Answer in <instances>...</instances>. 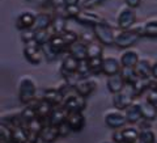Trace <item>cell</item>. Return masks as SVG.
Instances as JSON below:
<instances>
[{
	"mask_svg": "<svg viewBox=\"0 0 157 143\" xmlns=\"http://www.w3.org/2000/svg\"><path fill=\"white\" fill-rule=\"evenodd\" d=\"M37 93V84L34 77L30 75H25L20 79L18 83V97L24 104H29L34 100Z\"/></svg>",
	"mask_w": 157,
	"mask_h": 143,
	"instance_id": "cell-1",
	"label": "cell"
},
{
	"mask_svg": "<svg viewBox=\"0 0 157 143\" xmlns=\"http://www.w3.org/2000/svg\"><path fill=\"white\" fill-rule=\"evenodd\" d=\"M93 34L97 38V41L101 45L105 46H113L114 45V39H115V33L113 30V28L107 24L105 20L100 24H96L94 26H92Z\"/></svg>",
	"mask_w": 157,
	"mask_h": 143,
	"instance_id": "cell-2",
	"label": "cell"
},
{
	"mask_svg": "<svg viewBox=\"0 0 157 143\" xmlns=\"http://www.w3.org/2000/svg\"><path fill=\"white\" fill-rule=\"evenodd\" d=\"M62 105L66 108L67 112H82L85 109V97L80 96L75 91L67 92L63 97Z\"/></svg>",
	"mask_w": 157,
	"mask_h": 143,
	"instance_id": "cell-3",
	"label": "cell"
},
{
	"mask_svg": "<svg viewBox=\"0 0 157 143\" xmlns=\"http://www.w3.org/2000/svg\"><path fill=\"white\" fill-rule=\"evenodd\" d=\"M135 98L136 97L131 89V85L126 84V87L121 92H118L113 96V105L118 110H124L127 106H130L135 101Z\"/></svg>",
	"mask_w": 157,
	"mask_h": 143,
	"instance_id": "cell-4",
	"label": "cell"
},
{
	"mask_svg": "<svg viewBox=\"0 0 157 143\" xmlns=\"http://www.w3.org/2000/svg\"><path fill=\"white\" fill-rule=\"evenodd\" d=\"M141 36L134 29H127V30H122L118 34H115L114 39V45L121 47V49H130L131 46H134L135 43L139 41V38Z\"/></svg>",
	"mask_w": 157,
	"mask_h": 143,
	"instance_id": "cell-5",
	"label": "cell"
},
{
	"mask_svg": "<svg viewBox=\"0 0 157 143\" xmlns=\"http://www.w3.org/2000/svg\"><path fill=\"white\" fill-rule=\"evenodd\" d=\"M105 120V124L107 127H110L113 130H118V129H122L127 125V120H126V116H124V112L123 110H107L106 114L104 117Z\"/></svg>",
	"mask_w": 157,
	"mask_h": 143,
	"instance_id": "cell-6",
	"label": "cell"
},
{
	"mask_svg": "<svg viewBox=\"0 0 157 143\" xmlns=\"http://www.w3.org/2000/svg\"><path fill=\"white\" fill-rule=\"evenodd\" d=\"M24 57L26 58V61L32 65H38L42 62L43 59V53L42 49L38 43L34 41L25 42V47H24Z\"/></svg>",
	"mask_w": 157,
	"mask_h": 143,
	"instance_id": "cell-7",
	"label": "cell"
},
{
	"mask_svg": "<svg viewBox=\"0 0 157 143\" xmlns=\"http://www.w3.org/2000/svg\"><path fill=\"white\" fill-rule=\"evenodd\" d=\"M135 22H136V14L134 12V9L127 6L122 8L117 17L118 28L122 29V30H127V29H131L134 26Z\"/></svg>",
	"mask_w": 157,
	"mask_h": 143,
	"instance_id": "cell-8",
	"label": "cell"
},
{
	"mask_svg": "<svg viewBox=\"0 0 157 143\" xmlns=\"http://www.w3.org/2000/svg\"><path fill=\"white\" fill-rule=\"evenodd\" d=\"M96 88H97V83L94 80H92L90 76H89V77L77 79V81L73 84L72 89L82 97H88L96 91Z\"/></svg>",
	"mask_w": 157,
	"mask_h": 143,
	"instance_id": "cell-9",
	"label": "cell"
},
{
	"mask_svg": "<svg viewBox=\"0 0 157 143\" xmlns=\"http://www.w3.org/2000/svg\"><path fill=\"white\" fill-rule=\"evenodd\" d=\"M66 121L70 125L72 133L81 131L85 126V117L82 114V112H68Z\"/></svg>",
	"mask_w": 157,
	"mask_h": 143,
	"instance_id": "cell-10",
	"label": "cell"
},
{
	"mask_svg": "<svg viewBox=\"0 0 157 143\" xmlns=\"http://www.w3.org/2000/svg\"><path fill=\"white\" fill-rule=\"evenodd\" d=\"M122 68V65L119 59L115 57H105L102 58V73H105L106 76H111L115 73H119Z\"/></svg>",
	"mask_w": 157,
	"mask_h": 143,
	"instance_id": "cell-11",
	"label": "cell"
},
{
	"mask_svg": "<svg viewBox=\"0 0 157 143\" xmlns=\"http://www.w3.org/2000/svg\"><path fill=\"white\" fill-rule=\"evenodd\" d=\"M67 114H68V112L66 110V108L63 105H55V106H52V110H51L50 116H48L45 124L58 126L59 124H62V122L66 121Z\"/></svg>",
	"mask_w": 157,
	"mask_h": 143,
	"instance_id": "cell-12",
	"label": "cell"
},
{
	"mask_svg": "<svg viewBox=\"0 0 157 143\" xmlns=\"http://www.w3.org/2000/svg\"><path fill=\"white\" fill-rule=\"evenodd\" d=\"M68 54L71 57H73L77 61H84V59H88V53H86V43H84L80 39H77L76 42L71 43L67 49Z\"/></svg>",
	"mask_w": 157,
	"mask_h": 143,
	"instance_id": "cell-13",
	"label": "cell"
},
{
	"mask_svg": "<svg viewBox=\"0 0 157 143\" xmlns=\"http://www.w3.org/2000/svg\"><path fill=\"white\" fill-rule=\"evenodd\" d=\"M124 116H126V120H127V124H131V125H135V124H139V122L143 120L141 117V112H140V106H139V102H132L130 106H127L124 109Z\"/></svg>",
	"mask_w": 157,
	"mask_h": 143,
	"instance_id": "cell-14",
	"label": "cell"
},
{
	"mask_svg": "<svg viewBox=\"0 0 157 143\" xmlns=\"http://www.w3.org/2000/svg\"><path fill=\"white\" fill-rule=\"evenodd\" d=\"M77 66H78V61L68 54V55L64 59H63V62H62V65H60V72H62V75L64 76V77L71 76V75H75L76 71H77Z\"/></svg>",
	"mask_w": 157,
	"mask_h": 143,
	"instance_id": "cell-15",
	"label": "cell"
},
{
	"mask_svg": "<svg viewBox=\"0 0 157 143\" xmlns=\"http://www.w3.org/2000/svg\"><path fill=\"white\" fill-rule=\"evenodd\" d=\"M75 20L77 22L82 24V25H89V26H94L96 24H100L104 21V18L101 16H98L97 13H92V12H86V11H81Z\"/></svg>",
	"mask_w": 157,
	"mask_h": 143,
	"instance_id": "cell-16",
	"label": "cell"
},
{
	"mask_svg": "<svg viewBox=\"0 0 157 143\" xmlns=\"http://www.w3.org/2000/svg\"><path fill=\"white\" fill-rule=\"evenodd\" d=\"M106 87H107V91H109L110 93L115 95V93L121 92L126 87V83H124V80L122 79V76L119 75V73H115V75L107 76Z\"/></svg>",
	"mask_w": 157,
	"mask_h": 143,
	"instance_id": "cell-17",
	"label": "cell"
},
{
	"mask_svg": "<svg viewBox=\"0 0 157 143\" xmlns=\"http://www.w3.org/2000/svg\"><path fill=\"white\" fill-rule=\"evenodd\" d=\"M34 20H36V13L25 11L22 12L16 20V26L20 30H25V29H32L34 25Z\"/></svg>",
	"mask_w": 157,
	"mask_h": 143,
	"instance_id": "cell-18",
	"label": "cell"
},
{
	"mask_svg": "<svg viewBox=\"0 0 157 143\" xmlns=\"http://www.w3.org/2000/svg\"><path fill=\"white\" fill-rule=\"evenodd\" d=\"M140 106V112H141V117L145 121H155L157 118V108L155 105H152L151 102H148L147 100H143L139 102Z\"/></svg>",
	"mask_w": 157,
	"mask_h": 143,
	"instance_id": "cell-19",
	"label": "cell"
},
{
	"mask_svg": "<svg viewBox=\"0 0 157 143\" xmlns=\"http://www.w3.org/2000/svg\"><path fill=\"white\" fill-rule=\"evenodd\" d=\"M136 30L140 36H147V37H157V20H151V21L139 25L137 28H131Z\"/></svg>",
	"mask_w": 157,
	"mask_h": 143,
	"instance_id": "cell-20",
	"label": "cell"
},
{
	"mask_svg": "<svg viewBox=\"0 0 157 143\" xmlns=\"http://www.w3.org/2000/svg\"><path fill=\"white\" fill-rule=\"evenodd\" d=\"M52 106L48 101L43 100V98H41L39 101H37L36 104H34V108H36V113H37V117L41 118L42 121H45L48 118V116H50V113L52 110Z\"/></svg>",
	"mask_w": 157,
	"mask_h": 143,
	"instance_id": "cell-21",
	"label": "cell"
},
{
	"mask_svg": "<svg viewBox=\"0 0 157 143\" xmlns=\"http://www.w3.org/2000/svg\"><path fill=\"white\" fill-rule=\"evenodd\" d=\"M139 59H140V57H139V54H137V51H135V50H126V51L122 53V55L119 58V62H121L122 67L134 68Z\"/></svg>",
	"mask_w": 157,
	"mask_h": 143,
	"instance_id": "cell-22",
	"label": "cell"
},
{
	"mask_svg": "<svg viewBox=\"0 0 157 143\" xmlns=\"http://www.w3.org/2000/svg\"><path fill=\"white\" fill-rule=\"evenodd\" d=\"M137 77H151L152 76V65L148 59H139L134 67Z\"/></svg>",
	"mask_w": 157,
	"mask_h": 143,
	"instance_id": "cell-23",
	"label": "cell"
},
{
	"mask_svg": "<svg viewBox=\"0 0 157 143\" xmlns=\"http://www.w3.org/2000/svg\"><path fill=\"white\" fill-rule=\"evenodd\" d=\"M63 97H64V95L59 91V88H55V89H46L45 92H43L42 95V98L43 100L48 101L51 105H62L63 102Z\"/></svg>",
	"mask_w": 157,
	"mask_h": 143,
	"instance_id": "cell-24",
	"label": "cell"
},
{
	"mask_svg": "<svg viewBox=\"0 0 157 143\" xmlns=\"http://www.w3.org/2000/svg\"><path fill=\"white\" fill-rule=\"evenodd\" d=\"M38 137L41 138V139H43V141H47V142L52 143L54 141H56V138H59L58 127L54 126V125H50V124H45Z\"/></svg>",
	"mask_w": 157,
	"mask_h": 143,
	"instance_id": "cell-25",
	"label": "cell"
},
{
	"mask_svg": "<svg viewBox=\"0 0 157 143\" xmlns=\"http://www.w3.org/2000/svg\"><path fill=\"white\" fill-rule=\"evenodd\" d=\"M29 139V133L24 126H13L11 129V142L25 143Z\"/></svg>",
	"mask_w": 157,
	"mask_h": 143,
	"instance_id": "cell-26",
	"label": "cell"
},
{
	"mask_svg": "<svg viewBox=\"0 0 157 143\" xmlns=\"http://www.w3.org/2000/svg\"><path fill=\"white\" fill-rule=\"evenodd\" d=\"M52 16L50 13H38L36 14V20H34V30H39V29H48L51 26Z\"/></svg>",
	"mask_w": 157,
	"mask_h": 143,
	"instance_id": "cell-27",
	"label": "cell"
},
{
	"mask_svg": "<svg viewBox=\"0 0 157 143\" xmlns=\"http://www.w3.org/2000/svg\"><path fill=\"white\" fill-rule=\"evenodd\" d=\"M121 131H122V135H123V142L135 143L136 139L139 138L140 129L139 127H135V126H124L121 129Z\"/></svg>",
	"mask_w": 157,
	"mask_h": 143,
	"instance_id": "cell-28",
	"label": "cell"
},
{
	"mask_svg": "<svg viewBox=\"0 0 157 143\" xmlns=\"http://www.w3.org/2000/svg\"><path fill=\"white\" fill-rule=\"evenodd\" d=\"M52 36H54V33L51 30V28L39 29V30H36V33H34V41H36L39 46H42L50 41Z\"/></svg>",
	"mask_w": 157,
	"mask_h": 143,
	"instance_id": "cell-29",
	"label": "cell"
},
{
	"mask_svg": "<svg viewBox=\"0 0 157 143\" xmlns=\"http://www.w3.org/2000/svg\"><path fill=\"white\" fill-rule=\"evenodd\" d=\"M67 22H66V17H63L62 14H58L56 17H52V22H51V30L54 34H60L66 30Z\"/></svg>",
	"mask_w": 157,
	"mask_h": 143,
	"instance_id": "cell-30",
	"label": "cell"
},
{
	"mask_svg": "<svg viewBox=\"0 0 157 143\" xmlns=\"http://www.w3.org/2000/svg\"><path fill=\"white\" fill-rule=\"evenodd\" d=\"M86 53H88V59L90 58H100L104 54V49L100 42H94L92 41L86 45Z\"/></svg>",
	"mask_w": 157,
	"mask_h": 143,
	"instance_id": "cell-31",
	"label": "cell"
},
{
	"mask_svg": "<svg viewBox=\"0 0 157 143\" xmlns=\"http://www.w3.org/2000/svg\"><path fill=\"white\" fill-rule=\"evenodd\" d=\"M48 43H50L51 47H52L58 54H60V53H63V51H66L67 49H68L67 43L63 41V38H62L60 34H54V36L51 37V39L48 41Z\"/></svg>",
	"mask_w": 157,
	"mask_h": 143,
	"instance_id": "cell-32",
	"label": "cell"
},
{
	"mask_svg": "<svg viewBox=\"0 0 157 143\" xmlns=\"http://www.w3.org/2000/svg\"><path fill=\"white\" fill-rule=\"evenodd\" d=\"M119 75L122 76V79L124 80V83L127 85H131L134 84L137 79V75L135 73L134 68H130V67H122L121 71H119Z\"/></svg>",
	"mask_w": 157,
	"mask_h": 143,
	"instance_id": "cell-33",
	"label": "cell"
},
{
	"mask_svg": "<svg viewBox=\"0 0 157 143\" xmlns=\"http://www.w3.org/2000/svg\"><path fill=\"white\" fill-rule=\"evenodd\" d=\"M140 142L143 143H156V135L153 130L148 127V129H141L139 133V138H137Z\"/></svg>",
	"mask_w": 157,
	"mask_h": 143,
	"instance_id": "cell-34",
	"label": "cell"
},
{
	"mask_svg": "<svg viewBox=\"0 0 157 143\" xmlns=\"http://www.w3.org/2000/svg\"><path fill=\"white\" fill-rule=\"evenodd\" d=\"M102 58H90L88 59V65H89L92 75H97V73H102Z\"/></svg>",
	"mask_w": 157,
	"mask_h": 143,
	"instance_id": "cell-35",
	"label": "cell"
},
{
	"mask_svg": "<svg viewBox=\"0 0 157 143\" xmlns=\"http://www.w3.org/2000/svg\"><path fill=\"white\" fill-rule=\"evenodd\" d=\"M77 76L78 77H89L92 76L89 65H88V59H84V61H78V66H77Z\"/></svg>",
	"mask_w": 157,
	"mask_h": 143,
	"instance_id": "cell-36",
	"label": "cell"
},
{
	"mask_svg": "<svg viewBox=\"0 0 157 143\" xmlns=\"http://www.w3.org/2000/svg\"><path fill=\"white\" fill-rule=\"evenodd\" d=\"M41 49H42V53H43V58L45 59H47L48 62H51V61H55L56 59V57L59 55V54L54 50V49L51 47V45L50 43H45V45H42L41 46Z\"/></svg>",
	"mask_w": 157,
	"mask_h": 143,
	"instance_id": "cell-37",
	"label": "cell"
},
{
	"mask_svg": "<svg viewBox=\"0 0 157 143\" xmlns=\"http://www.w3.org/2000/svg\"><path fill=\"white\" fill-rule=\"evenodd\" d=\"M20 117H21V120L25 121V122H29V121H32L33 118H36L37 113H36V108H34V105L26 106L25 109L21 112V116H20Z\"/></svg>",
	"mask_w": 157,
	"mask_h": 143,
	"instance_id": "cell-38",
	"label": "cell"
},
{
	"mask_svg": "<svg viewBox=\"0 0 157 143\" xmlns=\"http://www.w3.org/2000/svg\"><path fill=\"white\" fill-rule=\"evenodd\" d=\"M60 36H62V38H63V41L67 43V46H70L71 43L76 42L77 39H78L77 33L72 32V30H68V29H66V30L63 32V33H60Z\"/></svg>",
	"mask_w": 157,
	"mask_h": 143,
	"instance_id": "cell-39",
	"label": "cell"
},
{
	"mask_svg": "<svg viewBox=\"0 0 157 143\" xmlns=\"http://www.w3.org/2000/svg\"><path fill=\"white\" fill-rule=\"evenodd\" d=\"M144 95H145V100L157 108V88L149 87L148 89L144 92Z\"/></svg>",
	"mask_w": 157,
	"mask_h": 143,
	"instance_id": "cell-40",
	"label": "cell"
},
{
	"mask_svg": "<svg viewBox=\"0 0 157 143\" xmlns=\"http://www.w3.org/2000/svg\"><path fill=\"white\" fill-rule=\"evenodd\" d=\"M81 11H82V8L80 7V4H77V6H67V7H64V13H66V16H68V17L76 18Z\"/></svg>",
	"mask_w": 157,
	"mask_h": 143,
	"instance_id": "cell-41",
	"label": "cell"
},
{
	"mask_svg": "<svg viewBox=\"0 0 157 143\" xmlns=\"http://www.w3.org/2000/svg\"><path fill=\"white\" fill-rule=\"evenodd\" d=\"M56 127H58V134H59V137H62V138H66V137H68L72 133L70 125L67 124V121L62 122V124H59Z\"/></svg>",
	"mask_w": 157,
	"mask_h": 143,
	"instance_id": "cell-42",
	"label": "cell"
},
{
	"mask_svg": "<svg viewBox=\"0 0 157 143\" xmlns=\"http://www.w3.org/2000/svg\"><path fill=\"white\" fill-rule=\"evenodd\" d=\"M105 2H106V0H82L81 4H80V7L82 9H92L94 7L101 6V4L105 3Z\"/></svg>",
	"mask_w": 157,
	"mask_h": 143,
	"instance_id": "cell-43",
	"label": "cell"
},
{
	"mask_svg": "<svg viewBox=\"0 0 157 143\" xmlns=\"http://www.w3.org/2000/svg\"><path fill=\"white\" fill-rule=\"evenodd\" d=\"M21 38L24 42H29V41H33L34 39V33L36 30L32 28V29H25V30H21Z\"/></svg>",
	"mask_w": 157,
	"mask_h": 143,
	"instance_id": "cell-44",
	"label": "cell"
},
{
	"mask_svg": "<svg viewBox=\"0 0 157 143\" xmlns=\"http://www.w3.org/2000/svg\"><path fill=\"white\" fill-rule=\"evenodd\" d=\"M111 141L114 143H122L123 142V135H122L121 129L114 130V133H113V135H111Z\"/></svg>",
	"mask_w": 157,
	"mask_h": 143,
	"instance_id": "cell-45",
	"label": "cell"
},
{
	"mask_svg": "<svg viewBox=\"0 0 157 143\" xmlns=\"http://www.w3.org/2000/svg\"><path fill=\"white\" fill-rule=\"evenodd\" d=\"M126 2V6L127 7H130V8H137L140 6V3H141V0H124Z\"/></svg>",
	"mask_w": 157,
	"mask_h": 143,
	"instance_id": "cell-46",
	"label": "cell"
},
{
	"mask_svg": "<svg viewBox=\"0 0 157 143\" xmlns=\"http://www.w3.org/2000/svg\"><path fill=\"white\" fill-rule=\"evenodd\" d=\"M62 3L64 4V7H67V6H77V4H80V0H62Z\"/></svg>",
	"mask_w": 157,
	"mask_h": 143,
	"instance_id": "cell-47",
	"label": "cell"
},
{
	"mask_svg": "<svg viewBox=\"0 0 157 143\" xmlns=\"http://www.w3.org/2000/svg\"><path fill=\"white\" fill-rule=\"evenodd\" d=\"M152 77H153V79H157V63L152 65Z\"/></svg>",
	"mask_w": 157,
	"mask_h": 143,
	"instance_id": "cell-48",
	"label": "cell"
},
{
	"mask_svg": "<svg viewBox=\"0 0 157 143\" xmlns=\"http://www.w3.org/2000/svg\"><path fill=\"white\" fill-rule=\"evenodd\" d=\"M36 143H50V142H47V141H43V139H41V138H37V141H36Z\"/></svg>",
	"mask_w": 157,
	"mask_h": 143,
	"instance_id": "cell-49",
	"label": "cell"
},
{
	"mask_svg": "<svg viewBox=\"0 0 157 143\" xmlns=\"http://www.w3.org/2000/svg\"><path fill=\"white\" fill-rule=\"evenodd\" d=\"M101 143H114L113 141H104V142H101Z\"/></svg>",
	"mask_w": 157,
	"mask_h": 143,
	"instance_id": "cell-50",
	"label": "cell"
},
{
	"mask_svg": "<svg viewBox=\"0 0 157 143\" xmlns=\"http://www.w3.org/2000/svg\"><path fill=\"white\" fill-rule=\"evenodd\" d=\"M26 2H32V0H26Z\"/></svg>",
	"mask_w": 157,
	"mask_h": 143,
	"instance_id": "cell-51",
	"label": "cell"
}]
</instances>
